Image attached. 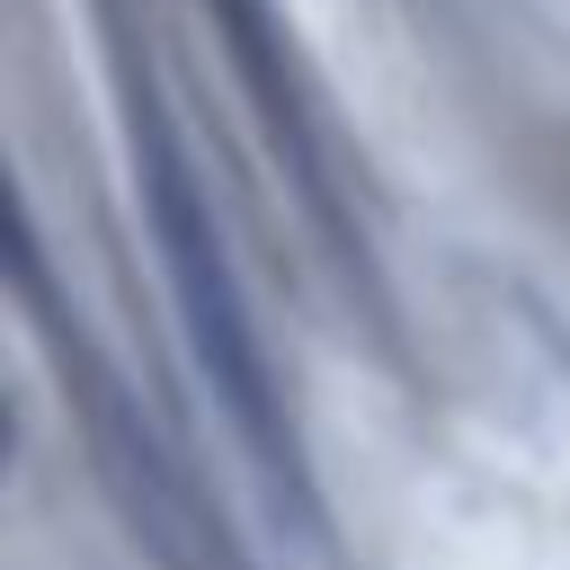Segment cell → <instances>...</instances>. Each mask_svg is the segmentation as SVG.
<instances>
[{"label":"cell","instance_id":"1","mask_svg":"<svg viewBox=\"0 0 570 570\" xmlns=\"http://www.w3.org/2000/svg\"><path fill=\"white\" fill-rule=\"evenodd\" d=\"M142 214H151V240H160V267H169V294L187 312V347L205 365V383L232 401V419L276 445V401H267V356H258V330H249V303H240V276L223 258V232L187 178V160L151 134L142 151Z\"/></svg>","mask_w":570,"mask_h":570}]
</instances>
